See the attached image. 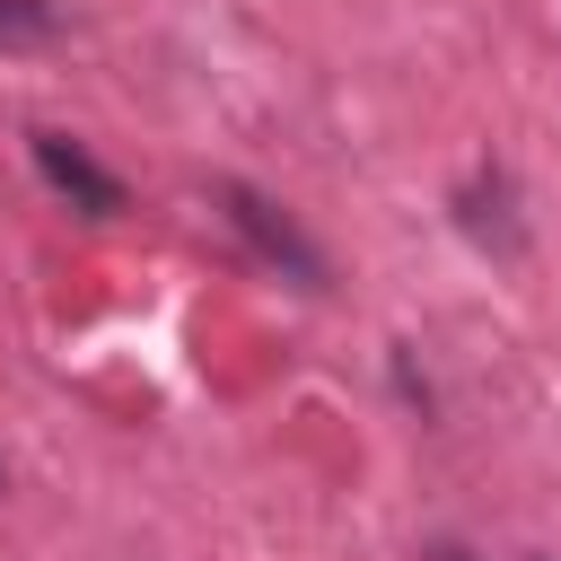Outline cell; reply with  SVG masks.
<instances>
[{
  "label": "cell",
  "instance_id": "cell-1",
  "mask_svg": "<svg viewBox=\"0 0 561 561\" xmlns=\"http://www.w3.org/2000/svg\"><path fill=\"white\" fill-rule=\"evenodd\" d=\"M210 202H219V219H228V228H237V237H245V245H254V254H263L280 280H298V289H324V280H333L324 245H316V237H307V228H298V219L272 202V193H254V184L219 175V184H210Z\"/></svg>",
  "mask_w": 561,
  "mask_h": 561
},
{
  "label": "cell",
  "instance_id": "cell-4",
  "mask_svg": "<svg viewBox=\"0 0 561 561\" xmlns=\"http://www.w3.org/2000/svg\"><path fill=\"white\" fill-rule=\"evenodd\" d=\"M35 35H53V9L44 0H0V44H35Z\"/></svg>",
  "mask_w": 561,
  "mask_h": 561
},
{
  "label": "cell",
  "instance_id": "cell-3",
  "mask_svg": "<svg viewBox=\"0 0 561 561\" xmlns=\"http://www.w3.org/2000/svg\"><path fill=\"white\" fill-rule=\"evenodd\" d=\"M517 193H508V175L500 167H482L465 193H456V219H465V237H482V245H500V254H517V210H508Z\"/></svg>",
  "mask_w": 561,
  "mask_h": 561
},
{
  "label": "cell",
  "instance_id": "cell-2",
  "mask_svg": "<svg viewBox=\"0 0 561 561\" xmlns=\"http://www.w3.org/2000/svg\"><path fill=\"white\" fill-rule=\"evenodd\" d=\"M26 158H35V175H44L70 210H88V219H114V210H123V175H105L70 131H26Z\"/></svg>",
  "mask_w": 561,
  "mask_h": 561
}]
</instances>
